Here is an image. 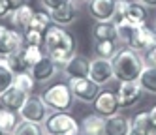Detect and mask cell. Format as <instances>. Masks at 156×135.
<instances>
[{
    "label": "cell",
    "instance_id": "20",
    "mask_svg": "<svg viewBox=\"0 0 156 135\" xmlns=\"http://www.w3.org/2000/svg\"><path fill=\"white\" fill-rule=\"evenodd\" d=\"M27 98L28 96L25 92H21V90H17L15 86H12L9 90H6V92L0 96V103H2V107H6V109H12V111L19 112L21 107L25 105Z\"/></svg>",
    "mask_w": 156,
    "mask_h": 135
},
{
    "label": "cell",
    "instance_id": "6",
    "mask_svg": "<svg viewBox=\"0 0 156 135\" xmlns=\"http://www.w3.org/2000/svg\"><path fill=\"white\" fill-rule=\"evenodd\" d=\"M68 85L72 88V94L75 99L83 101V103H92L96 99V96L100 94V86L88 77H81V79H68Z\"/></svg>",
    "mask_w": 156,
    "mask_h": 135
},
{
    "label": "cell",
    "instance_id": "36",
    "mask_svg": "<svg viewBox=\"0 0 156 135\" xmlns=\"http://www.w3.org/2000/svg\"><path fill=\"white\" fill-rule=\"evenodd\" d=\"M12 11H13V8L9 4V0H0V19H8Z\"/></svg>",
    "mask_w": 156,
    "mask_h": 135
},
{
    "label": "cell",
    "instance_id": "7",
    "mask_svg": "<svg viewBox=\"0 0 156 135\" xmlns=\"http://www.w3.org/2000/svg\"><path fill=\"white\" fill-rule=\"evenodd\" d=\"M128 47H132L137 53H147L152 47H156V30H154V26H149L147 22L141 25V26H136Z\"/></svg>",
    "mask_w": 156,
    "mask_h": 135
},
{
    "label": "cell",
    "instance_id": "14",
    "mask_svg": "<svg viewBox=\"0 0 156 135\" xmlns=\"http://www.w3.org/2000/svg\"><path fill=\"white\" fill-rule=\"evenodd\" d=\"M143 96V90L139 86V83H119L117 88V99L120 109H130L137 103Z\"/></svg>",
    "mask_w": 156,
    "mask_h": 135
},
{
    "label": "cell",
    "instance_id": "17",
    "mask_svg": "<svg viewBox=\"0 0 156 135\" xmlns=\"http://www.w3.org/2000/svg\"><path fill=\"white\" fill-rule=\"evenodd\" d=\"M130 131H132V120L120 112L107 116L104 122V135H130Z\"/></svg>",
    "mask_w": 156,
    "mask_h": 135
},
{
    "label": "cell",
    "instance_id": "44",
    "mask_svg": "<svg viewBox=\"0 0 156 135\" xmlns=\"http://www.w3.org/2000/svg\"><path fill=\"white\" fill-rule=\"evenodd\" d=\"M0 135H12V133H0Z\"/></svg>",
    "mask_w": 156,
    "mask_h": 135
},
{
    "label": "cell",
    "instance_id": "2",
    "mask_svg": "<svg viewBox=\"0 0 156 135\" xmlns=\"http://www.w3.org/2000/svg\"><path fill=\"white\" fill-rule=\"evenodd\" d=\"M113 73L119 83H137V79L145 68V60L141 53L133 51L132 47H119L117 54L111 58Z\"/></svg>",
    "mask_w": 156,
    "mask_h": 135
},
{
    "label": "cell",
    "instance_id": "9",
    "mask_svg": "<svg viewBox=\"0 0 156 135\" xmlns=\"http://www.w3.org/2000/svg\"><path fill=\"white\" fill-rule=\"evenodd\" d=\"M88 79H92L98 86H104V85L111 83L115 79L113 64H111V60H105V58H94V60H90Z\"/></svg>",
    "mask_w": 156,
    "mask_h": 135
},
{
    "label": "cell",
    "instance_id": "37",
    "mask_svg": "<svg viewBox=\"0 0 156 135\" xmlns=\"http://www.w3.org/2000/svg\"><path fill=\"white\" fill-rule=\"evenodd\" d=\"M66 2H68V0H41V4L45 6L49 11H51V9H57V8H60V6H64Z\"/></svg>",
    "mask_w": 156,
    "mask_h": 135
},
{
    "label": "cell",
    "instance_id": "13",
    "mask_svg": "<svg viewBox=\"0 0 156 135\" xmlns=\"http://www.w3.org/2000/svg\"><path fill=\"white\" fill-rule=\"evenodd\" d=\"M28 71L32 73V77H34V81H36V83L45 85V83L53 81V79L58 75V64H57V62H53L49 56H43V58H41L38 64L32 66Z\"/></svg>",
    "mask_w": 156,
    "mask_h": 135
},
{
    "label": "cell",
    "instance_id": "35",
    "mask_svg": "<svg viewBox=\"0 0 156 135\" xmlns=\"http://www.w3.org/2000/svg\"><path fill=\"white\" fill-rule=\"evenodd\" d=\"M143 60H145V66L154 68V70H156V47H152L151 51H147V53H145Z\"/></svg>",
    "mask_w": 156,
    "mask_h": 135
},
{
    "label": "cell",
    "instance_id": "33",
    "mask_svg": "<svg viewBox=\"0 0 156 135\" xmlns=\"http://www.w3.org/2000/svg\"><path fill=\"white\" fill-rule=\"evenodd\" d=\"M43 36L45 34H41V32H36V30H30L27 28L23 32V41L25 45H34V47H43Z\"/></svg>",
    "mask_w": 156,
    "mask_h": 135
},
{
    "label": "cell",
    "instance_id": "42",
    "mask_svg": "<svg viewBox=\"0 0 156 135\" xmlns=\"http://www.w3.org/2000/svg\"><path fill=\"white\" fill-rule=\"evenodd\" d=\"M4 30H6V26H4V25H0V36H2V32H4Z\"/></svg>",
    "mask_w": 156,
    "mask_h": 135
},
{
    "label": "cell",
    "instance_id": "18",
    "mask_svg": "<svg viewBox=\"0 0 156 135\" xmlns=\"http://www.w3.org/2000/svg\"><path fill=\"white\" fill-rule=\"evenodd\" d=\"M104 122L105 118L100 116L98 112H88L79 122L81 135H104Z\"/></svg>",
    "mask_w": 156,
    "mask_h": 135
},
{
    "label": "cell",
    "instance_id": "45",
    "mask_svg": "<svg viewBox=\"0 0 156 135\" xmlns=\"http://www.w3.org/2000/svg\"><path fill=\"white\" fill-rule=\"evenodd\" d=\"M154 30H156V22H154Z\"/></svg>",
    "mask_w": 156,
    "mask_h": 135
},
{
    "label": "cell",
    "instance_id": "28",
    "mask_svg": "<svg viewBox=\"0 0 156 135\" xmlns=\"http://www.w3.org/2000/svg\"><path fill=\"white\" fill-rule=\"evenodd\" d=\"M130 120H132V130H139V131L154 133V128H152L149 111H139V112H136V115H133Z\"/></svg>",
    "mask_w": 156,
    "mask_h": 135
},
{
    "label": "cell",
    "instance_id": "1",
    "mask_svg": "<svg viewBox=\"0 0 156 135\" xmlns=\"http://www.w3.org/2000/svg\"><path fill=\"white\" fill-rule=\"evenodd\" d=\"M75 49H77L75 38L70 30H66V26L51 25L45 30L43 51H45V56H49L53 62H57L58 66H64L77 53Z\"/></svg>",
    "mask_w": 156,
    "mask_h": 135
},
{
    "label": "cell",
    "instance_id": "38",
    "mask_svg": "<svg viewBox=\"0 0 156 135\" xmlns=\"http://www.w3.org/2000/svg\"><path fill=\"white\" fill-rule=\"evenodd\" d=\"M149 115H151V122H152V128H154V133H156V105H152L149 109Z\"/></svg>",
    "mask_w": 156,
    "mask_h": 135
},
{
    "label": "cell",
    "instance_id": "21",
    "mask_svg": "<svg viewBox=\"0 0 156 135\" xmlns=\"http://www.w3.org/2000/svg\"><path fill=\"white\" fill-rule=\"evenodd\" d=\"M124 19L133 26H141L149 19V9H147V6H143L141 2H137V0L136 2H128V9H126Z\"/></svg>",
    "mask_w": 156,
    "mask_h": 135
},
{
    "label": "cell",
    "instance_id": "22",
    "mask_svg": "<svg viewBox=\"0 0 156 135\" xmlns=\"http://www.w3.org/2000/svg\"><path fill=\"white\" fill-rule=\"evenodd\" d=\"M19 122H21L19 112L6 109V107H0V133H13Z\"/></svg>",
    "mask_w": 156,
    "mask_h": 135
},
{
    "label": "cell",
    "instance_id": "43",
    "mask_svg": "<svg viewBox=\"0 0 156 135\" xmlns=\"http://www.w3.org/2000/svg\"><path fill=\"white\" fill-rule=\"evenodd\" d=\"M72 2H75V4H81V2H87V0H72Z\"/></svg>",
    "mask_w": 156,
    "mask_h": 135
},
{
    "label": "cell",
    "instance_id": "8",
    "mask_svg": "<svg viewBox=\"0 0 156 135\" xmlns=\"http://www.w3.org/2000/svg\"><path fill=\"white\" fill-rule=\"evenodd\" d=\"M92 107H94V112H98L104 118L119 115L120 105H119V99H117V92H113V90H100V94L92 101Z\"/></svg>",
    "mask_w": 156,
    "mask_h": 135
},
{
    "label": "cell",
    "instance_id": "3",
    "mask_svg": "<svg viewBox=\"0 0 156 135\" xmlns=\"http://www.w3.org/2000/svg\"><path fill=\"white\" fill-rule=\"evenodd\" d=\"M41 99L47 105V109L53 112H70L75 98L72 94V88L68 83L57 81V83L45 86V90L41 92Z\"/></svg>",
    "mask_w": 156,
    "mask_h": 135
},
{
    "label": "cell",
    "instance_id": "29",
    "mask_svg": "<svg viewBox=\"0 0 156 135\" xmlns=\"http://www.w3.org/2000/svg\"><path fill=\"white\" fill-rule=\"evenodd\" d=\"M51 25H53V21H51V17H49V11H36L34 17H32V21H30V25H28V28L45 34V30H47Z\"/></svg>",
    "mask_w": 156,
    "mask_h": 135
},
{
    "label": "cell",
    "instance_id": "41",
    "mask_svg": "<svg viewBox=\"0 0 156 135\" xmlns=\"http://www.w3.org/2000/svg\"><path fill=\"white\" fill-rule=\"evenodd\" d=\"M130 135H156V133H149V131H139V130H132Z\"/></svg>",
    "mask_w": 156,
    "mask_h": 135
},
{
    "label": "cell",
    "instance_id": "31",
    "mask_svg": "<svg viewBox=\"0 0 156 135\" xmlns=\"http://www.w3.org/2000/svg\"><path fill=\"white\" fill-rule=\"evenodd\" d=\"M13 77H15V73L4 64L2 58H0V96L13 86Z\"/></svg>",
    "mask_w": 156,
    "mask_h": 135
},
{
    "label": "cell",
    "instance_id": "19",
    "mask_svg": "<svg viewBox=\"0 0 156 135\" xmlns=\"http://www.w3.org/2000/svg\"><path fill=\"white\" fill-rule=\"evenodd\" d=\"M92 38H94V41H119L115 22L113 21L94 22V26H92Z\"/></svg>",
    "mask_w": 156,
    "mask_h": 135
},
{
    "label": "cell",
    "instance_id": "26",
    "mask_svg": "<svg viewBox=\"0 0 156 135\" xmlns=\"http://www.w3.org/2000/svg\"><path fill=\"white\" fill-rule=\"evenodd\" d=\"M119 51V41H96L94 43V54L96 58L111 60Z\"/></svg>",
    "mask_w": 156,
    "mask_h": 135
},
{
    "label": "cell",
    "instance_id": "11",
    "mask_svg": "<svg viewBox=\"0 0 156 135\" xmlns=\"http://www.w3.org/2000/svg\"><path fill=\"white\" fill-rule=\"evenodd\" d=\"M25 47L23 41V32H17L12 28H6L0 36V58H6V56H12L15 53H19Z\"/></svg>",
    "mask_w": 156,
    "mask_h": 135
},
{
    "label": "cell",
    "instance_id": "27",
    "mask_svg": "<svg viewBox=\"0 0 156 135\" xmlns=\"http://www.w3.org/2000/svg\"><path fill=\"white\" fill-rule=\"evenodd\" d=\"M115 26H117V36H119V43L122 45H130L132 41V36H133V30H136V26L130 25V22L126 19H119V21H113Z\"/></svg>",
    "mask_w": 156,
    "mask_h": 135
},
{
    "label": "cell",
    "instance_id": "25",
    "mask_svg": "<svg viewBox=\"0 0 156 135\" xmlns=\"http://www.w3.org/2000/svg\"><path fill=\"white\" fill-rule=\"evenodd\" d=\"M21 56H23V62L27 64V68L30 70L34 64H38L43 56H45V51L43 47H34V45H25L21 49Z\"/></svg>",
    "mask_w": 156,
    "mask_h": 135
},
{
    "label": "cell",
    "instance_id": "34",
    "mask_svg": "<svg viewBox=\"0 0 156 135\" xmlns=\"http://www.w3.org/2000/svg\"><path fill=\"white\" fill-rule=\"evenodd\" d=\"M128 2H130V0H117V4H115V17H113V21L124 19L126 9H128Z\"/></svg>",
    "mask_w": 156,
    "mask_h": 135
},
{
    "label": "cell",
    "instance_id": "16",
    "mask_svg": "<svg viewBox=\"0 0 156 135\" xmlns=\"http://www.w3.org/2000/svg\"><path fill=\"white\" fill-rule=\"evenodd\" d=\"M34 8H32L30 4H25V6H19L15 8L12 13H9L8 17V22L9 26H12V30H17V32H25L30 25L32 17H34Z\"/></svg>",
    "mask_w": 156,
    "mask_h": 135
},
{
    "label": "cell",
    "instance_id": "4",
    "mask_svg": "<svg viewBox=\"0 0 156 135\" xmlns=\"http://www.w3.org/2000/svg\"><path fill=\"white\" fill-rule=\"evenodd\" d=\"M41 126L49 135H81L79 122L70 112H51Z\"/></svg>",
    "mask_w": 156,
    "mask_h": 135
},
{
    "label": "cell",
    "instance_id": "15",
    "mask_svg": "<svg viewBox=\"0 0 156 135\" xmlns=\"http://www.w3.org/2000/svg\"><path fill=\"white\" fill-rule=\"evenodd\" d=\"M49 17L53 21V25H58V26H70L77 21L79 17V9H77V4L68 0L64 6L57 8V9H51L49 11Z\"/></svg>",
    "mask_w": 156,
    "mask_h": 135
},
{
    "label": "cell",
    "instance_id": "12",
    "mask_svg": "<svg viewBox=\"0 0 156 135\" xmlns=\"http://www.w3.org/2000/svg\"><path fill=\"white\" fill-rule=\"evenodd\" d=\"M62 71L68 79H81V77H88L90 71V58L85 54L75 53L72 58L62 66Z\"/></svg>",
    "mask_w": 156,
    "mask_h": 135
},
{
    "label": "cell",
    "instance_id": "40",
    "mask_svg": "<svg viewBox=\"0 0 156 135\" xmlns=\"http://www.w3.org/2000/svg\"><path fill=\"white\" fill-rule=\"evenodd\" d=\"M137 2H141L143 6H147V8H156V0H137Z\"/></svg>",
    "mask_w": 156,
    "mask_h": 135
},
{
    "label": "cell",
    "instance_id": "23",
    "mask_svg": "<svg viewBox=\"0 0 156 135\" xmlns=\"http://www.w3.org/2000/svg\"><path fill=\"white\" fill-rule=\"evenodd\" d=\"M137 83H139L143 92H149V94L156 96V70L154 68L145 66L141 75H139V79H137Z\"/></svg>",
    "mask_w": 156,
    "mask_h": 135
},
{
    "label": "cell",
    "instance_id": "30",
    "mask_svg": "<svg viewBox=\"0 0 156 135\" xmlns=\"http://www.w3.org/2000/svg\"><path fill=\"white\" fill-rule=\"evenodd\" d=\"M12 135H45V131H43V126H41V124L21 120V122L17 124V128L13 130Z\"/></svg>",
    "mask_w": 156,
    "mask_h": 135
},
{
    "label": "cell",
    "instance_id": "39",
    "mask_svg": "<svg viewBox=\"0 0 156 135\" xmlns=\"http://www.w3.org/2000/svg\"><path fill=\"white\" fill-rule=\"evenodd\" d=\"M9 4H12V8H19V6H25V4H30V0H9Z\"/></svg>",
    "mask_w": 156,
    "mask_h": 135
},
{
    "label": "cell",
    "instance_id": "46",
    "mask_svg": "<svg viewBox=\"0 0 156 135\" xmlns=\"http://www.w3.org/2000/svg\"><path fill=\"white\" fill-rule=\"evenodd\" d=\"M45 135H49V133H45Z\"/></svg>",
    "mask_w": 156,
    "mask_h": 135
},
{
    "label": "cell",
    "instance_id": "5",
    "mask_svg": "<svg viewBox=\"0 0 156 135\" xmlns=\"http://www.w3.org/2000/svg\"><path fill=\"white\" fill-rule=\"evenodd\" d=\"M47 116H49V109H47L45 103H43L41 96H36V94L28 96L27 101H25V105L19 111V118L27 120V122L43 124V120H45Z\"/></svg>",
    "mask_w": 156,
    "mask_h": 135
},
{
    "label": "cell",
    "instance_id": "10",
    "mask_svg": "<svg viewBox=\"0 0 156 135\" xmlns=\"http://www.w3.org/2000/svg\"><path fill=\"white\" fill-rule=\"evenodd\" d=\"M117 0H87V11L96 22L113 21Z\"/></svg>",
    "mask_w": 156,
    "mask_h": 135
},
{
    "label": "cell",
    "instance_id": "24",
    "mask_svg": "<svg viewBox=\"0 0 156 135\" xmlns=\"http://www.w3.org/2000/svg\"><path fill=\"white\" fill-rule=\"evenodd\" d=\"M13 86L21 92H25L27 96H32L34 94V88H36V81L32 77L30 71H23V73H17L13 77Z\"/></svg>",
    "mask_w": 156,
    "mask_h": 135
},
{
    "label": "cell",
    "instance_id": "32",
    "mask_svg": "<svg viewBox=\"0 0 156 135\" xmlns=\"http://www.w3.org/2000/svg\"><path fill=\"white\" fill-rule=\"evenodd\" d=\"M2 60H4V64H6L15 75H17V73H23V71H28L27 64L23 62V56H21V51L15 53V54H12V56H6V58H2Z\"/></svg>",
    "mask_w": 156,
    "mask_h": 135
}]
</instances>
